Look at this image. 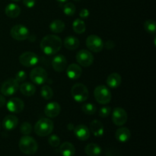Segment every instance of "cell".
<instances>
[{"instance_id":"cell-1","label":"cell","mask_w":156,"mask_h":156,"mask_svg":"<svg viewBox=\"0 0 156 156\" xmlns=\"http://www.w3.org/2000/svg\"><path fill=\"white\" fill-rule=\"evenodd\" d=\"M62 46V41L56 35L48 34L44 37L41 41L40 47L41 50L46 55H54L60 50Z\"/></svg>"},{"instance_id":"cell-2","label":"cell","mask_w":156,"mask_h":156,"mask_svg":"<svg viewBox=\"0 0 156 156\" xmlns=\"http://www.w3.org/2000/svg\"><path fill=\"white\" fill-rule=\"evenodd\" d=\"M19 149L24 155H31L37 152L38 149V144L36 140L28 135L24 136L20 139Z\"/></svg>"},{"instance_id":"cell-3","label":"cell","mask_w":156,"mask_h":156,"mask_svg":"<svg viewBox=\"0 0 156 156\" xmlns=\"http://www.w3.org/2000/svg\"><path fill=\"white\" fill-rule=\"evenodd\" d=\"M53 130V122L50 119L43 117L40 119L34 126V132L41 137L47 136L51 134Z\"/></svg>"},{"instance_id":"cell-4","label":"cell","mask_w":156,"mask_h":156,"mask_svg":"<svg viewBox=\"0 0 156 156\" xmlns=\"http://www.w3.org/2000/svg\"><path fill=\"white\" fill-rule=\"evenodd\" d=\"M94 96L96 101L101 105L110 103L112 98V94L109 88L105 85H98L94 88Z\"/></svg>"},{"instance_id":"cell-5","label":"cell","mask_w":156,"mask_h":156,"mask_svg":"<svg viewBox=\"0 0 156 156\" xmlns=\"http://www.w3.org/2000/svg\"><path fill=\"white\" fill-rule=\"evenodd\" d=\"M71 94L76 102H85L88 98V90L84 84H75L71 89Z\"/></svg>"},{"instance_id":"cell-6","label":"cell","mask_w":156,"mask_h":156,"mask_svg":"<svg viewBox=\"0 0 156 156\" xmlns=\"http://www.w3.org/2000/svg\"><path fill=\"white\" fill-rule=\"evenodd\" d=\"M10 34L13 39L16 40L18 41H25L29 37V32L28 28L22 24H16L13 26L10 30Z\"/></svg>"},{"instance_id":"cell-7","label":"cell","mask_w":156,"mask_h":156,"mask_svg":"<svg viewBox=\"0 0 156 156\" xmlns=\"http://www.w3.org/2000/svg\"><path fill=\"white\" fill-rule=\"evenodd\" d=\"M86 47H88V50L94 53H99L104 48L103 41L100 37L98 35L91 34L88 36L86 39Z\"/></svg>"},{"instance_id":"cell-8","label":"cell","mask_w":156,"mask_h":156,"mask_svg":"<svg viewBox=\"0 0 156 156\" xmlns=\"http://www.w3.org/2000/svg\"><path fill=\"white\" fill-rule=\"evenodd\" d=\"M18 88L19 83L15 79H9L3 82L0 91L4 96H12L18 91Z\"/></svg>"},{"instance_id":"cell-9","label":"cell","mask_w":156,"mask_h":156,"mask_svg":"<svg viewBox=\"0 0 156 156\" xmlns=\"http://www.w3.org/2000/svg\"><path fill=\"white\" fill-rule=\"evenodd\" d=\"M47 73L42 67H35L30 73V79L33 83L40 85H43L47 80Z\"/></svg>"},{"instance_id":"cell-10","label":"cell","mask_w":156,"mask_h":156,"mask_svg":"<svg viewBox=\"0 0 156 156\" xmlns=\"http://www.w3.org/2000/svg\"><path fill=\"white\" fill-rule=\"evenodd\" d=\"M76 61L80 66L83 67H88L94 62V56L87 50H81L76 53Z\"/></svg>"},{"instance_id":"cell-11","label":"cell","mask_w":156,"mask_h":156,"mask_svg":"<svg viewBox=\"0 0 156 156\" xmlns=\"http://www.w3.org/2000/svg\"><path fill=\"white\" fill-rule=\"evenodd\" d=\"M19 62L25 67H32L36 66L39 62V58L33 52H24L19 56Z\"/></svg>"},{"instance_id":"cell-12","label":"cell","mask_w":156,"mask_h":156,"mask_svg":"<svg viewBox=\"0 0 156 156\" xmlns=\"http://www.w3.org/2000/svg\"><path fill=\"white\" fill-rule=\"evenodd\" d=\"M112 121L116 126H122L127 121V113L123 108H115L112 113Z\"/></svg>"},{"instance_id":"cell-13","label":"cell","mask_w":156,"mask_h":156,"mask_svg":"<svg viewBox=\"0 0 156 156\" xmlns=\"http://www.w3.org/2000/svg\"><path fill=\"white\" fill-rule=\"evenodd\" d=\"M7 109L14 114H19L24 110V104L22 100L18 98H12L6 104Z\"/></svg>"},{"instance_id":"cell-14","label":"cell","mask_w":156,"mask_h":156,"mask_svg":"<svg viewBox=\"0 0 156 156\" xmlns=\"http://www.w3.org/2000/svg\"><path fill=\"white\" fill-rule=\"evenodd\" d=\"M61 111V107L57 102H49L44 108V114L47 117L54 118L57 117Z\"/></svg>"},{"instance_id":"cell-15","label":"cell","mask_w":156,"mask_h":156,"mask_svg":"<svg viewBox=\"0 0 156 156\" xmlns=\"http://www.w3.org/2000/svg\"><path fill=\"white\" fill-rule=\"evenodd\" d=\"M53 69L57 73H62L66 70L67 67V61L63 55H57L53 58L52 61Z\"/></svg>"},{"instance_id":"cell-16","label":"cell","mask_w":156,"mask_h":156,"mask_svg":"<svg viewBox=\"0 0 156 156\" xmlns=\"http://www.w3.org/2000/svg\"><path fill=\"white\" fill-rule=\"evenodd\" d=\"M66 75L69 79L76 80L79 79L82 74V69L80 66L76 63H72L66 67Z\"/></svg>"},{"instance_id":"cell-17","label":"cell","mask_w":156,"mask_h":156,"mask_svg":"<svg viewBox=\"0 0 156 156\" xmlns=\"http://www.w3.org/2000/svg\"><path fill=\"white\" fill-rule=\"evenodd\" d=\"M75 136L81 141H86L90 137V130L87 126L79 124L74 128Z\"/></svg>"},{"instance_id":"cell-18","label":"cell","mask_w":156,"mask_h":156,"mask_svg":"<svg viewBox=\"0 0 156 156\" xmlns=\"http://www.w3.org/2000/svg\"><path fill=\"white\" fill-rule=\"evenodd\" d=\"M18 124V118L15 115L9 114L5 117L2 121V126L7 130H12Z\"/></svg>"},{"instance_id":"cell-19","label":"cell","mask_w":156,"mask_h":156,"mask_svg":"<svg viewBox=\"0 0 156 156\" xmlns=\"http://www.w3.org/2000/svg\"><path fill=\"white\" fill-rule=\"evenodd\" d=\"M131 137V133L128 128L120 127L115 133V138L120 143H126Z\"/></svg>"},{"instance_id":"cell-20","label":"cell","mask_w":156,"mask_h":156,"mask_svg":"<svg viewBox=\"0 0 156 156\" xmlns=\"http://www.w3.org/2000/svg\"><path fill=\"white\" fill-rule=\"evenodd\" d=\"M90 129L93 135L96 137L102 136L105 133L103 123L99 121L98 120H94L91 121V124H90Z\"/></svg>"},{"instance_id":"cell-21","label":"cell","mask_w":156,"mask_h":156,"mask_svg":"<svg viewBox=\"0 0 156 156\" xmlns=\"http://www.w3.org/2000/svg\"><path fill=\"white\" fill-rule=\"evenodd\" d=\"M121 76L120 74L117 73H113L108 76L107 78L106 83L110 88H117L121 84Z\"/></svg>"},{"instance_id":"cell-22","label":"cell","mask_w":156,"mask_h":156,"mask_svg":"<svg viewBox=\"0 0 156 156\" xmlns=\"http://www.w3.org/2000/svg\"><path fill=\"white\" fill-rule=\"evenodd\" d=\"M59 152L62 156H74L76 148L69 142H65L59 146Z\"/></svg>"},{"instance_id":"cell-23","label":"cell","mask_w":156,"mask_h":156,"mask_svg":"<svg viewBox=\"0 0 156 156\" xmlns=\"http://www.w3.org/2000/svg\"><path fill=\"white\" fill-rule=\"evenodd\" d=\"M5 13L9 18H15L19 16L21 13V8L15 3H10L5 9Z\"/></svg>"},{"instance_id":"cell-24","label":"cell","mask_w":156,"mask_h":156,"mask_svg":"<svg viewBox=\"0 0 156 156\" xmlns=\"http://www.w3.org/2000/svg\"><path fill=\"white\" fill-rule=\"evenodd\" d=\"M21 93L27 97H30L36 92V87L34 85L30 82H23L21 85H19V88Z\"/></svg>"},{"instance_id":"cell-25","label":"cell","mask_w":156,"mask_h":156,"mask_svg":"<svg viewBox=\"0 0 156 156\" xmlns=\"http://www.w3.org/2000/svg\"><path fill=\"white\" fill-rule=\"evenodd\" d=\"M63 44L66 48L69 50H75L79 47L80 41L74 36H68L65 38Z\"/></svg>"},{"instance_id":"cell-26","label":"cell","mask_w":156,"mask_h":156,"mask_svg":"<svg viewBox=\"0 0 156 156\" xmlns=\"http://www.w3.org/2000/svg\"><path fill=\"white\" fill-rule=\"evenodd\" d=\"M101 152V148L96 143H89L85 148V152L88 156H99Z\"/></svg>"},{"instance_id":"cell-27","label":"cell","mask_w":156,"mask_h":156,"mask_svg":"<svg viewBox=\"0 0 156 156\" xmlns=\"http://www.w3.org/2000/svg\"><path fill=\"white\" fill-rule=\"evenodd\" d=\"M50 29L53 33H61L65 29V23L61 20H54L50 23Z\"/></svg>"},{"instance_id":"cell-28","label":"cell","mask_w":156,"mask_h":156,"mask_svg":"<svg viewBox=\"0 0 156 156\" xmlns=\"http://www.w3.org/2000/svg\"><path fill=\"white\" fill-rule=\"evenodd\" d=\"M73 29L75 33L78 34H83L85 31L86 26H85L84 21L78 18V19H76L73 21Z\"/></svg>"},{"instance_id":"cell-29","label":"cell","mask_w":156,"mask_h":156,"mask_svg":"<svg viewBox=\"0 0 156 156\" xmlns=\"http://www.w3.org/2000/svg\"><path fill=\"white\" fill-rule=\"evenodd\" d=\"M144 29L147 33L155 35L156 32V23L154 20H147L144 23Z\"/></svg>"},{"instance_id":"cell-30","label":"cell","mask_w":156,"mask_h":156,"mask_svg":"<svg viewBox=\"0 0 156 156\" xmlns=\"http://www.w3.org/2000/svg\"><path fill=\"white\" fill-rule=\"evenodd\" d=\"M41 94L45 100H50L53 96V91L49 85H44L41 88Z\"/></svg>"},{"instance_id":"cell-31","label":"cell","mask_w":156,"mask_h":156,"mask_svg":"<svg viewBox=\"0 0 156 156\" xmlns=\"http://www.w3.org/2000/svg\"><path fill=\"white\" fill-rule=\"evenodd\" d=\"M82 110L87 115H93L95 114L97 108L95 105L91 103H85L82 106Z\"/></svg>"},{"instance_id":"cell-32","label":"cell","mask_w":156,"mask_h":156,"mask_svg":"<svg viewBox=\"0 0 156 156\" xmlns=\"http://www.w3.org/2000/svg\"><path fill=\"white\" fill-rule=\"evenodd\" d=\"M76 6L73 3L68 2L63 6V13L67 16H73L76 13Z\"/></svg>"},{"instance_id":"cell-33","label":"cell","mask_w":156,"mask_h":156,"mask_svg":"<svg viewBox=\"0 0 156 156\" xmlns=\"http://www.w3.org/2000/svg\"><path fill=\"white\" fill-rule=\"evenodd\" d=\"M32 129H33L32 125L28 122H24L20 126V131L24 136L29 135V134L31 133Z\"/></svg>"},{"instance_id":"cell-34","label":"cell","mask_w":156,"mask_h":156,"mask_svg":"<svg viewBox=\"0 0 156 156\" xmlns=\"http://www.w3.org/2000/svg\"><path fill=\"white\" fill-rule=\"evenodd\" d=\"M48 143L52 147H58L60 145V139L56 135H51L48 138Z\"/></svg>"},{"instance_id":"cell-35","label":"cell","mask_w":156,"mask_h":156,"mask_svg":"<svg viewBox=\"0 0 156 156\" xmlns=\"http://www.w3.org/2000/svg\"><path fill=\"white\" fill-rule=\"evenodd\" d=\"M27 79V73L24 71V70H20L18 73L15 74V79L20 83V82H23L26 80Z\"/></svg>"},{"instance_id":"cell-36","label":"cell","mask_w":156,"mask_h":156,"mask_svg":"<svg viewBox=\"0 0 156 156\" xmlns=\"http://www.w3.org/2000/svg\"><path fill=\"white\" fill-rule=\"evenodd\" d=\"M111 107L105 106L99 110V116H100L101 117H103V118L108 117V116L111 114Z\"/></svg>"},{"instance_id":"cell-37","label":"cell","mask_w":156,"mask_h":156,"mask_svg":"<svg viewBox=\"0 0 156 156\" xmlns=\"http://www.w3.org/2000/svg\"><path fill=\"white\" fill-rule=\"evenodd\" d=\"M36 0H23V4L28 9H31L35 5Z\"/></svg>"},{"instance_id":"cell-38","label":"cell","mask_w":156,"mask_h":156,"mask_svg":"<svg viewBox=\"0 0 156 156\" xmlns=\"http://www.w3.org/2000/svg\"><path fill=\"white\" fill-rule=\"evenodd\" d=\"M90 15L89 11L87 9H82L79 12V16L82 18H87Z\"/></svg>"},{"instance_id":"cell-39","label":"cell","mask_w":156,"mask_h":156,"mask_svg":"<svg viewBox=\"0 0 156 156\" xmlns=\"http://www.w3.org/2000/svg\"><path fill=\"white\" fill-rule=\"evenodd\" d=\"M5 104H6L5 98L4 95H2V94H0V108H2L3 106H5Z\"/></svg>"},{"instance_id":"cell-40","label":"cell","mask_w":156,"mask_h":156,"mask_svg":"<svg viewBox=\"0 0 156 156\" xmlns=\"http://www.w3.org/2000/svg\"><path fill=\"white\" fill-rule=\"evenodd\" d=\"M114 44L113 43V41H107L106 44H105V47H106L107 49H112L114 48Z\"/></svg>"},{"instance_id":"cell-41","label":"cell","mask_w":156,"mask_h":156,"mask_svg":"<svg viewBox=\"0 0 156 156\" xmlns=\"http://www.w3.org/2000/svg\"><path fill=\"white\" fill-rule=\"evenodd\" d=\"M56 1L59 2H61V3H63V2H67L68 0H56Z\"/></svg>"},{"instance_id":"cell-42","label":"cell","mask_w":156,"mask_h":156,"mask_svg":"<svg viewBox=\"0 0 156 156\" xmlns=\"http://www.w3.org/2000/svg\"><path fill=\"white\" fill-rule=\"evenodd\" d=\"M12 1H13V2H19V1H21V0H12Z\"/></svg>"},{"instance_id":"cell-43","label":"cell","mask_w":156,"mask_h":156,"mask_svg":"<svg viewBox=\"0 0 156 156\" xmlns=\"http://www.w3.org/2000/svg\"><path fill=\"white\" fill-rule=\"evenodd\" d=\"M74 1H76V2H79V1H82V0H74Z\"/></svg>"},{"instance_id":"cell-44","label":"cell","mask_w":156,"mask_h":156,"mask_svg":"<svg viewBox=\"0 0 156 156\" xmlns=\"http://www.w3.org/2000/svg\"><path fill=\"white\" fill-rule=\"evenodd\" d=\"M0 129H1V123H0Z\"/></svg>"}]
</instances>
